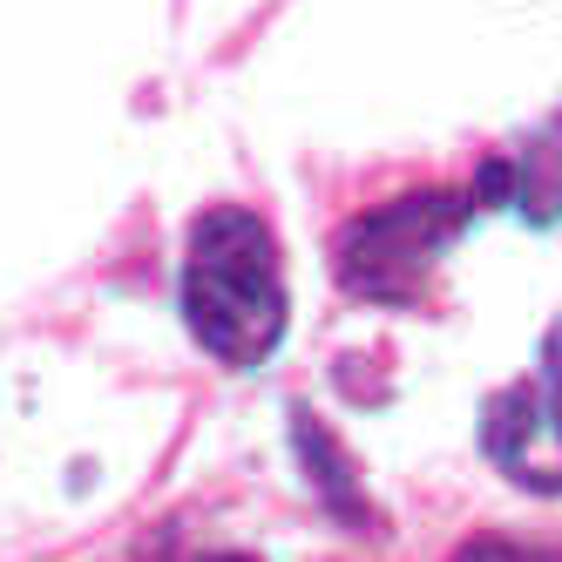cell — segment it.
Wrapping results in <instances>:
<instances>
[{"instance_id":"3957f363","label":"cell","mask_w":562,"mask_h":562,"mask_svg":"<svg viewBox=\"0 0 562 562\" xmlns=\"http://www.w3.org/2000/svg\"><path fill=\"white\" fill-rule=\"evenodd\" d=\"M481 454H488L515 488L562 495V326L542 346V367L488 393L481 407Z\"/></svg>"},{"instance_id":"7a4b0ae2","label":"cell","mask_w":562,"mask_h":562,"mask_svg":"<svg viewBox=\"0 0 562 562\" xmlns=\"http://www.w3.org/2000/svg\"><path fill=\"white\" fill-rule=\"evenodd\" d=\"M468 217H474L468 190H407L380 211H359L333 245L339 292L367 305H414L440 251L468 231Z\"/></svg>"},{"instance_id":"5b68a950","label":"cell","mask_w":562,"mask_h":562,"mask_svg":"<svg viewBox=\"0 0 562 562\" xmlns=\"http://www.w3.org/2000/svg\"><path fill=\"white\" fill-rule=\"evenodd\" d=\"M292 440H299V461L312 474V495L326 502L339 521H367V495H359V468L346 461V448L333 440V427H318L312 407H292Z\"/></svg>"},{"instance_id":"6da1fadb","label":"cell","mask_w":562,"mask_h":562,"mask_svg":"<svg viewBox=\"0 0 562 562\" xmlns=\"http://www.w3.org/2000/svg\"><path fill=\"white\" fill-rule=\"evenodd\" d=\"M183 326L217 367L258 373L285 346L292 299H285V251L278 231L245 204H211L183 245Z\"/></svg>"},{"instance_id":"277c9868","label":"cell","mask_w":562,"mask_h":562,"mask_svg":"<svg viewBox=\"0 0 562 562\" xmlns=\"http://www.w3.org/2000/svg\"><path fill=\"white\" fill-rule=\"evenodd\" d=\"M474 211H521L529 224H562V115L529 156H488L474 177Z\"/></svg>"},{"instance_id":"8992f818","label":"cell","mask_w":562,"mask_h":562,"mask_svg":"<svg viewBox=\"0 0 562 562\" xmlns=\"http://www.w3.org/2000/svg\"><path fill=\"white\" fill-rule=\"evenodd\" d=\"M211 562H258V555H211Z\"/></svg>"}]
</instances>
